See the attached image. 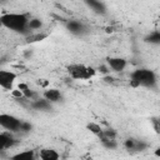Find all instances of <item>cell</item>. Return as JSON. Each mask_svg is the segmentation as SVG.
<instances>
[{
	"mask_svg": "<svg viewBox=\"0 0 160 160\" xmlns=\"http://www.w3.org/2000/svg\"><path fill=\"white\" fill-rule=\"evenodd\" d=\"M29 15L26 14H19V12H8V14H2L0 16V25L21 35L28 36L31 30L28 26L29 22Z\"/></svg>",
	"mask_w": 160,
	"mask_h": 160,
	"instance_id": "cell-1",
	"label": "cell"
},
{
	"mask_svg": "<svg viewBox=\"0 0 160 160\" xmlns=\"http://www.w3.org/2000/svg\"><path fill=\"white\" fill-rule=\"evenodd\" d=\"M158 84V78L156 74L150 70V69H136L130 74V85L134 88H150L154 89L156 88Z\"/></svg>",
	"mask_w": 160,
	"mask_h": 160,
	"instance_id": "cell-2",
	"label": "cell"
},
{
	"mask_svg": "<svg viewBox=\"0 0 160 160\" xmlns=\"http://www.w3.org/2000/svg\"><path fill=\"white\" fill-rule=\"evenodd\" d=\"M68 72L74 80H89L95 75L96 70L84 64H70L68 66Z\"/></svg>",
	"mask_w": 160,
	"mask_h": 160,
	"instance_id": "cell-3",
	"label": "cell"
},
{
	"mask_svg": "<svg viewBox=\"0 0 160 160\" xmlns=\"http://www.w3.org/2000/svg\"><path fill=\"white\" fill-rule=\"evenodd\" d=\"M21 121L22 120H20L19 118L11 114H0V126L6 129L8 131H11V132L20 131Z\"/></svg>",
	"mask_w": 160,
	"mask_h": 160,
	"instance_id": "cell-4",
	"label": "cell"
},
{
	"mask_svg": "<svg viewBox=\"0 0 160 160\" xmlns=\"http://www.w3.org/2000/svg\"><path fill=\"white\" fill-rule=\"evenodd\" d=\"M16 78H18V75L14 71L0 69V88H2L5 90H12Z\"/></svg>",
	"mask_w": 160,
	"mask_h": 160,
	"instance_id": "cell-5",
	"label": "cell"
},
{
	"mask_svg": "<svg viewBox=\"0 0 160 160\" xmlns=\"http://www.w3.org/2000/svg\"><path fill=\"white\" fill-rule=\"evenodd\" d=\"M106 65L109 66V69H111L115 72H120L122 70H125L128 61L124 58H119V56H109L106 58Z\"/></svg>",
	"mask_w": 160,
	"mask_h": 160,
	"instance_id": "cell-6",
	"label": "cell"
},
{
	"mask_svg": "<svg viewBox=\"0 0 160 160\" xmlns=\"http://www.w3.org/2000/svg\"><path fill=\"white\" fill-rule=\"evenodd\" d=\"M66 29L72 34V35H84L86 32V26L84 22H81L80 20H68L66 21Z\"/></svg>",
	"mask_w": 160,
	"mask_h": 160,
	"instance_id": "cell-7",
	"label": "cell"
},
{
	"mask_svg": "<svg viewBox=\"0 0 160 160\" xmlns=\"http://www.w3.org/2000/svg\"><path fill=\"white\" fill-rule=\"evenodd\" d=\"M16 142H18V140L14 138V135L11 134V131L0 132V151L15 146Z\"/></svg>",
	"mask_w": 160,
	"mask_h": 160,
	"instance_id": "cell-8",
	"label": "cell"
},
{
	"mask_svg": "<svg viewBox=\"0 0 160 160\" xmlns=\"http://www.w3.org/2000/svg\"><path fill=\"white\" fill-rule=\"evenodd\" d=\"M30 108L34 110H39V111H50L52 109V105L49 100H46L45 98H38L35 100H31L30 102Z\"/></svg>",
	"mask_w": 160,
	"mask_h": 160,
	"instance_id": "cell-9",
	"label": "cell"
},
{
	"mask_svg": "<svg viewBox=\"0 0 160 160\" xmlns=\"http://www.w3.org/2000/svg\"><path fill=\"white\" fill-rule=\"evenodd\" d=\"M124 146L126 148V150L129 151H142L148 148V145L145 142H142L141 140H136V139H132V138H129L125 140L124 142Z\"/></svg>",
	"mask_w": 160,
	"mask_h": 160,
	"instance_id": "cell-10",
	"label": "cell"
},
{
	"mask_svg": "<svg viewBox=\"0 0 160 160\" xmlns=\"http://www.w3.org/2000/svg\"><path fill=\"white\" fill-rule=\"evenodd\" d=\"M82 1L95 14H99V15H105L106 14V6L101 0H82Z\"/></svg>",
	"mask_w": 160,
	"mask_h": 160,
	"instance_id": "cell-11",
	"label": "cell"
},
{
	"mask_svg": "<svg viewBox=\"0 0 160 160\" xmlns=\"http://www.w3.org/2000/svg\"><path fill=\"white\" fill-rule=\"evenodd\" d=\"M44 98L46 100H49L51 104L52 102H59L62 100V94L58 90V89H54V88H50V89H46L44 91Z\"/></svg>",
	"mask_w": 160,
	"mask_h": 160,
	"instance_id": "cell-12",
	"label": "cell"
},
{
	"mask_svg": "<svg viewBox=\"0 0 160 160\" xmlns=\"http://www.w3.org/2000/svg\"><path fill=\"white\" fill-rule=\"evenodd\" d=\"M39 158L42 160H58L60 155L54 149H41L39 152Z\"/></svg>",
	"mask_w": 160,
	"mask_h": 160,
	"instance_id": "cell-13",
	"label": "cell"
},
{
	"mask_svg": "<svg viewBox=\"0 0 160 160\" xmlns=\"http://www.w3.org/2000/svg\"><path fill=\"white\" fill-rule=\"evenodd\" d=\"M35 158H36V155H35L34 150H25V151L18 152L11 156V159H14V160H34Z\"/></svg>",
	"mask_w": 160,
	"mask_h": 160,
	"instance_id": "cell-14",
	"label": "cell"
},
{
	"mask_svg": "<svg viewBox=\"0 0 160 160\" xmlns=\"http://www.w3.org/2000/svg\"><path fill=\"white\" fill-rule=\"evenodd\" d=\"M19 90L22 92V95L26 98V99H29V100H35V99H38V94L34 91V90H31V89H29V86L26 85V84H19Z\"/></svg>",
	"mask_w": 160,
	"mask_h": 160,
	"instance_id": "cell-15",
	"label": "cell"
},
{
	"mask_svg": "<svg viewBox=\"0 0 160 160\" xmlns=\"http://www.w3.org/2000/svg\"><path fill=\"white\" fill-rule=\"evenodd\" d=\"M144 41L145 42H149V44H152V45H159L160 44V32L158 30L151 31L150 34H148L144 38Z\"/></svg>",
	"mask_w": 160,
	"mask_h": 160,
	"instance_id": "cell-16",
	"label": "cell"
},
{
	"mask_svg": "<svg viewBox=\"0 0 160 160\" xmlns=\"http://www.w3.org/2000/svg\"><path fill=\"white\" fill-rule=\"evenodd\" d=\"M28 26H29V29L32 32V31L40 30L42 28V21L40 19H38V18H30L29 19V22H28Z\"/></svg>",
	"mask_w": 160,
	"mask_h": 160,
	"instance_id": "cell-17",
	"label": "cell"
},
{
	"mask_svg": "<svg viewBox=\"0 0 160 160\" xmlns=\"http://www.w3.org/2000/svg\"><path fill=\"white\" fill-rule=\"evenodd\" d=\"M99 139H100L102 146L109 149V150H112V149H115L118 146V142H116L115 139H109V138H105V136H100Z\"/></svg>",
	"mask_w": 160,
	"mask_h": 160,
	"instance_id": "cell-18",
	"label": "cell"
},
{
	"mask_svg": "<svg viewBox=\"0 0 160 160\" xmlns=\"http://www.w3.org/2000/svg\"><path fill=\"white\" fill-rule=\"evenodd\" d=\"M45 38H46V34H40V32L32 34V32H30V34L26 36V41H28V42H36V41L44 40Z\"/></svg>",
	"mask_w": 160,
	"mask_h": 160,
	"instance_id": "cell-19",
	"label": "cell"
},
{
	"mask_svg": "<svg viewBox=\"0 0 160 160\" xmlns=\"http://www.w3.org/2000/svg\"><path fill=\"white\" fill-rule=\"evenodd\" d=\"M86 129H88L89 131H91L92 134H95L96 136H99V135L101 134V131H102V128H101L99 124H96V122H89V124L86 125Z\"/></svg>",
	"mask_w": 160,
	"mask_h": 160,
	"instance_id": "cell-20",
	"label": "cell"
},
{
	"mask_svg": "<svg viewBox=\"0 0 160 160\" xmlns=\"http://www.w3.org/2000/svg\"><path fill=\"white\" fill-rule=\"evenodd\" d=\"M32 129V125L30 122H26V121H21V125H20V132H29L31 131Z\"/></svg>",
	"mask_w": 160,
	"mask_h": 160,
	"instance_id": "cell-21",
	"label": "cell"
},
{
	"mask_svg": "<svg viewBox=\"0 0 160 160\" xmlns=\"http://www.w3.org/2000/svg\"><path fill=\"white\" fill-rule=\"evenodd\" d=\"M98 70H99L101 74H105V75H108V74L110 72V69H109V66H108V65H100Z\"/></svg>",
	"mask_w": 160,
	"mask_h": 160,
	"instance_id": "cell-22",
	"label": "cell"
},
{
	"mask_svg": "<svg viewBox=\"0 0 160 160\" xmlns=\"http://www.w3.org/2000/svg\"><path fill=\"white\" fill-rule=\"evenodd\" d=\"M6 2V0H0V4H5Z\"/></svg>",
	"mask_w": 160,
	"mask_h": 160,
	"instance_id": "cell-23",
	"label": "cell"
}]
</instances>
